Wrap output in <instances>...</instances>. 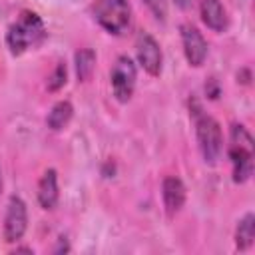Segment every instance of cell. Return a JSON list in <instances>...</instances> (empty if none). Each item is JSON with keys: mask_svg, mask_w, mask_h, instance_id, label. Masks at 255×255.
I'll return each instance as SVG.
<instances>
[{"mask_svg": "<svg viewBox=\"0 0 255 255\" xmlns=\"http://www.w3.org/2000/svg\"><path fill=\"white\" fill-rule=\"evenodd\" d=\"M199 14H201L203 24L213 32H223L229 26V16L221 0H201Z\"/></svg>", "mask_w": 255, "mask_h": 255, "instance_id": "10", "label": "cell"}, {"mask_svg": "<svg viewBox=\"0 0 255 255\" xmlns=\"http://www.w3.org/2000/svg\"><path fill=\"white\" fill-rule=\"evenodd\" d=\"M205 94L211 98V100H215L217 96H219V86H217V82L211 78L207 84H205Z\"/></svg>", "mask_w": 255, "mask_h": 255, "instance_id": "17", "label": "cell"}, {"mask_svg": "<svg viewBox=\"0 0 255 255\" xmlns=\"http://www.w3.org/2000/svg\"><path fill=\"white\" fill-rule=\"evenodd\" d=\"M253 239H255V215L249 211L245 213L239 221H237V227H235V247L239 251H245L253 245Z\"/></svg>", "mask_w": 255, "mask_h": 255, "instance_id": "13", "label": "cell"}, {"mask_svg": "<svg viewBox=\"0 0 255 255\" xmlns=\"http://www.w3.org/2000/svg\"><path fill=\"white\" fill-rule=\"evenodd\" d=\"M135 54L139 66L149 74V76H159L161 74V64H163V54L157 44V40L147 34L139 32L135 38Z\"/></svg>", "mask_w": 255, "mask_h": 255, "instance_id": "7", "label": "cell"}, {"mask_svg": "<svg viewBox=\"0 0 255 255\" xmlns=\"http://www.w3.org/2000/svg\"><path fill=\"white\" fill-rule=\"evenodd\" d=\"M0 191H2V173H0Z\"/></svg>", "mask_w": 255, "mask_h": 255, "instance_id": "21", "label": "cell"}, {"mask_svg": "<svg viewBox=\"0 0 255 255\" xmlns=\"http://www.w3.org/2000/svg\"><path fill=\"white\" fill-rule=\"evenodd\" d=\"M193 116H195V133H197L199 151L207 163H215L223 151L221 126L215 118L203 114L201 110H195Z\"/></svg>", "mask_w": 255, "mask_h": 255, "instance_id": "4", "label": "cell"}, {"mask_svg": "<svg viewBox=\"0 0 255 255\" xmlns=\"http://www.w3.org/2000/svg\"><path fill=\"white\" fill-rule=\"evenodd\" d=\"M12 253H34V251H32L30 247H16Z\"/></svg>", "mask_w": 255, "mask_h": 255, "instance_id": "20", "label": "cell"}, {"mask_svg": "<svg viewBox=\"0 0 255 255\" xmlns=\"http://www.w3.org/2000/svg\"><path fill=\"white\" fill-rule=\"evenodd\" d=\"M60 187H58V173L56 169H46L38 181V203L42 209L52 211L58 205Z\"/></svg>", "mask_w": 255, "mask_h": 255, "instance_id": "11", "label": "cell"}, {"mask_svg": "<svg viewBox=\"0 0 255 255\" xmlns=\"http://www.w3.org/2000/svg\"><path fill=\"white\" fill-rule=\"evenodd\" d=\"M161 197H163V207L165 213L169 217H173L175 213L181 211V207L185 205V197H187V189L183 185V181L177 175H167L161 183Z\"/></svg>", "mask_w": 255, "mask_h": 255, "instance_id": "9", "label": "cell"}, {"mask_svg": "<svg viewBox=\"0 0 255 255\" xmlns=\"http://www.w3.org/2000/svg\"><path fill=\"white\" fill-rule=\"evenodd\" d=\"M110 80H112L114 98L122 104L129 102L133 96V90H135V80H137V70H135L133 60L129 56H118V60L112 68Z\"/></svg>", "mask_w": 255, "mask_h": 255, "instance_id": "5", "label": "cell"}, {"mask_svg": "<svg viewBox=\"0 0 255 255\" xmlns=\"http://www.w3.org/2000/svg\"><path fill=\"white\" fill-rule=\"evenodd\" d=\"M68 251H70L68 239H66V237H60V239H58V245L54 247V253H68Z\"/></svg>", "mask_w": 255, "mask_h": 255, "instance_id": "18", "label": "cell"}, {"mask_svg": "<svg viewBox=\"0 0 255 255\" xmlns=\"http://www.w3.org/2000/svg\"><path fill=\"white\" fill-rule=\"evenodd\" d=\"M181 44H183V54L185 60L189 62V66L199 68L205 58H207V42L203 38V34L193 26V24H183L181 28Z\"/></svg>", "mask_w": 255, "mask_h": 255, "instance_id": "8", "label": "cell"}, {"mask_svg": "<svg viewBox=\"0 0 255 255\" xmlns=\"http://www.w3.org/2000/svg\"><path fill=\"white\" fill-rule=\"evenodd\" d=\"M66 78H68V68H66L64 62H58L54 72H52V76L48 78V90L50 92H58L66 84Z\"/></svg>", "mask_w": 255, "mask_h": 255, "instance_id": "15", "label": "cell"}, {"mask_svg": "<svg viewBox=\"0 0 255 255\" xmlns=\"http://www.w3.org/2000/svg\"><path fill=\"white\" fill-rule=\"evenodd\" d=\"M46 38L44 20L36 12H22L6 32V46L12 56H22L30 48H36Z\"/></svg>", "mask_w": 255, "mask_h": 255, "instance_id": "1", "label": "cell"}, {"mask_svg": "<svg viewBox=\"0 0 255 255\" xmlns=\"http://www.w3.org/2000/svg\"><path fill=\"white\" fill-rule=\"evenodd\" d=\"M74 64H76V76L80 82H88L96 70V52L92 48H80L74 54Z\"/></svg>", "mask_w": 255, "mask_h": 255, "instance_id": "14", "label": "cell"}, {"mask_svg": "<svg viewBox=\"0 0 255 255\" xmlns=\"http://www.w3.org/2000/svg\"><path fill=\"white\" fill-rule=\"evenodd\" d=\"M173 2H175V6H179L181 10H185V8L191 6V0H173Z\"/></svg>", "mask_w": 255, "mask_h": 255, "instance_id": "19", "label": "cell"}, {"mask_svg": "<svg viewBox=\"0 0 255 255\" xmlns=\"http://www.w3.org/2000/svg\"><path fill=\"white\" fill-rule=\"evenodd\" d=\"M28 229V209L22 197L12 195L8 199L6 215H4V227L2 235L6 243H18Z\"/></svg>", "mask_w": 255, "mask_h": 255, "instance_id": "6", "label": "cell"}, {"mask_svg": "<svg viewBox=\"0 0 255 255\" xmlns=\"http://www.w3.org/2000/svg\"><path fill=\"white\" fill-rule=\"evenodd\" d=\"M72 116H74V106H72L68 100H60V102H56V104L52 106V110L48 112L46 124H48L50 129L60 131V129H64V128L70 124Z\"/></svg>", "mask_w": 255, "mask_h": 255, "instance_id": "12", "label": "cell"}, {"mask_svg": "<svg viewBox=\"0 0 255 255\" xmlns=\"http://www.w3.org/2000/svg\"><path fill=\"white\" fill-rule=\"evenodd\" d=\"M94 20L114 36H122L131 24L129 0H96L92 6Z\"/></svg>", "mask_w": 255, "mask_h": 255, "instance_id": "3", "label": "cell"}, {"mask_svg": "<svg viewBox=\"0 0 255 255\" xmlns=\"http://www.w3.org/2000/svg\"><path fill=\"white\" fill-rule=\"evenodd\" d=\"M227 153L233 165V181L245 183L253 173V137L245 126L241 124L231 126Z\"/></svg>", "mask_w": 255, "mask_h": 255, "instance_id": "2", "label": "cell"}, {"mask_svg": "<svg viewBox=\"0 0 255 255\" xmlns=\"http://www.w3.org/2000/svg\"><path fill=\"white\" fill-rule=\"evenodd\" d=\"M143 2L159 22L165 20V16H167V0H143Z\"/></svg>", "mask_w": 255, "mask_h": 255, "instance_id": "16", "label": "cell"}]
</instances>
